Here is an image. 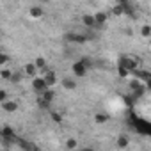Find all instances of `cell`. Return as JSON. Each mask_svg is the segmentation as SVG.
Masks as SVG:
<instances>
[{
	"label": "cell",
	"instance_id": "cell-7",
	"mask_svg": "<svg viewBox=\"0 0 151 151\" xmlns=\"http://www.w3.org/2000/svg\"><path fill=\"white\" fill-rule=\"evenodd\" d=\"M43 77H45V80H46L48 87H53V86L57 84V75H55L53 71H48V73H45Z\"/></svg>",
	"mask_w": 151,
	"mask_h": 151
},
{
	"label": "cell",
	"instance_id": "cell-3",
	"mask_svg": "<svg viewBox=\"0 0 151 151\" xmlns=\"http://www.w3.org/2000/svg\"><path fill=\"white\" fill-rule=\"evenodd\" d=\"M71 69H73V73H75V77H78V78L86 77V73H87V66H86L82 60L75 62V64H71Z\"/></svg>",
	"mask_w": 151,
	"mask_h": 151
},
{
	"label": "cell",
	"instance_id": "cell-10",
	"mask_svg": "<svg viewBox=\"0 0 151 151\" xmlns=\"http://www.w3.org/2000/svg\"><path fill=\"white\" fill-rule=\"evenodd\" d=\"M62 87L68 89V91H73L75 87H77V82L71 80V78H62Z\"/></svg>",
	"mask_w": 151,
	"mask_h": 151
},
{
	"label": "cell",
	"instance_id": "cell-11",
	"mask_svg": "<svg viewBox=\"0 0 151 151\" xmlns=\"http://www.w3.org/2000/svg\"><path fill=\"white\" fill-rule=\"evenodd\" d=\"M2 109H4L6 112H14V110L18 109V105H16L14 101H2Z\"/></svg>",
	"mask_w": 151,
	"mask_h": 151
},
{
	"label": "cell",
	"instance_id": "cell-5",
	"mask_svg": "<svg viewBox=\"0 0 151 151\" xmlns=\"http://www.w3.org/2000/svg\"><path fill=\"white\" fill-rule=\"evenodd\" d=\"M132 73L135 75L139 80H144V82H149V80H151V73L146 71V69H135V71H132Z\"/></svg>",
	"mask_w": 151,
	"mask_h": 151
},
{
	"label": "cell",
	"instance_id": "cell-23",
	"mask_svg": "<svg viewBox=\"0 0 151 151\" xmlns=\"http://www.w3.org/2000/svg\"><path fill=\"white\" fill-rule=\"evenodd\" d=\"M0 77H2L4 80H9V78L13 77V73H11L9 69H2V73H0Z\"/></svg>",
	"mask_w": 151,
	"mask_h": 151
},
{
	"label": "cell",
	"instance_id": "cell-12",
	"mask_svg": "<svg viewBox=\"0 0 151 151\" xmlns=\"http://www.w3.org/2000/svg\"><path fill=\"white\" fill-rule=\"evenodd\" d=\"M30 16L32 18H41L43 16V7H39V6H34V7H30Z\"/></svg>",
	"mask_w": 151,
	"mask_h": 151
},
{
	"label": "cell",
	"instance_id": "cell-8",
	"mask_svg": "<svg viewBox=\"0 0 151 151\" xmlns=\"http://www.w3.org/2000/svg\"><path fill=\"white\" fill-rule=\"evenodd\" d=\"M82 22H84V25L89 27V29H93V27L96 25V18H94V14H84Z\"/></svg>",
	"mask_w": 151,
	"mask_h": 151
},
{
	"label": "cell",
	"instance_id": "cell-2",
	"mask_svg": "<svg viewBox=\"0 0 151 151\" xmlns=\"http://www.w3.org/2000/svg\"><path fill=\"white\" fill-rule=\"evenodd\" d=\"M139 59H133V57H128V55H121V59H119V62L117 64H121V66H124L126 69H130V71H135L137 69V66H139Z\"/></svg>",
	"mask_w": 151,
	"mask_h": 151
},
{
	"label": "cell",
	"instance_id": "cell-6",
	"mask_svg": "<svg viewBox=\"0 0 151 151\" xmlns=\"http://www.w3.org/2000/svg\"><path fill=\"white\" fill-rule=\"evenodd\" d=\"M0 137H2V139H7V140H13L16 135H14V130H13L11 126H4L2 132H0Z\"/></svg>",
	"mask_w": 151,
	"mask_h": 151
},
{
	"label": "cell",
	"instance_id": "cell-20",
	"mask_svg": "<svg viewBox=\"0 0 151 151\" xmlns=\"http://www.w3.org/2000/svg\"><path fill=\"white\" fill-rule=\"evenodd\" d=\"M22 78H23V73H20V71H14V73H13V77H11V82L18 84V82H22Z\"/></svg>",
	"mask_w": 151,
	"mask_h": 151
},
{
	"label": "cell",
	"instance_id": "cell-4",
	"mask_svg": "<svg viewBox=\"0 0 151 151\" xmlns=\"http://www.w3.org/2000/svg\"><path fill=\"white\" fill-rule=\"evenodd\" d=\"M32 89L37 91V93H43L45 89H48V84H46L45 77H34V80H32Z\"/></svg>",
	"mask_w": 151,
	"mask_h": 151
},
{
	"label": "cell",
	"instance_id": "cell-16",
	"mask_svg": "<svg viewBox=\"0 0 151 151\" xmlns=\"http://www.w3.org/2000/svg\"><path fill=\"white\" fill-rule=\"evenodd\" d=\"M117 73H119V77H121V78H128V75H130L132 71H130V69H126L124 66L117 64Z\"/></svg>",
	"mask_w": 151,
	"mask_h": 151
},
{
	"label": "cell",
	"instance_id": "cell-21",
	"mask_svg": "<svg viewBox=\"0 0 151 151\" xmlns=\"http://www.w3.org/2000/svg\"><path fill=\"white\" fill-rule=\"evenodd\" d=\"M140 34H142V37H149V36H151V27H149V25H142Z\"/></svg>",
	"mask_w": 151,
	"mask_h": 151
},
{
	"label": "cell",
	"instance_id": "cell-18",
	"mask_svg": "<svg viewBox=\"0 0 151 151\" xmlns=\"http://www.w3.org/2000/svg\"><path fill=\"white\" fill-rule=\"evenodd\" d=\"M112 14H114V16H121V14H124V7H123V4H116V6L112 7Z\"/></svg>",
	"mask_w": 151,
	"mask_h": 151
},
{
	"label": "cell",
	"instance_id": "cell-26",
	"mask_svg": "<svg viewBox=\"0 0 151 151\" xmlns=\"http://www.w3.org/2000/svg\"><path fill=\"white\" fill-rule=\"evenodd\" d=\"M7 60H9V57H7L6 53H2V57H0V66H6Z\"/></svg>",
	"mask_w": 151,
	"mask_h": 151
},
{
	"label": "cell",
	"instance_id": "cell-19",
	"mask_svg": "<svg viewBox=\"0 0 151 151\" xmlns=\"http://www.w3.org/2000/svg\"><path fill=\"white\" fill-rule=\"evenodd\" d=\"M94 121H96L98 124H103V123H107V121H109V116H107V114H96Z\"/></svg>",
	"mask_w": 151,
	"mask_h": 151
},
{
	"label": "cell",
	"instance_id": "cell-14",
	"mask_svg": "<svg viewBox=\"0 0 151 151\" xmlns=\"http://www.w3.org/2000/svg\"><path fill=\"white\" fill-rule=\"evenodd\" d=\"M128 144H130V139L126 135H119L117 137V147H128Z\"/></svg>",
	"mask_w": 151,
	"mask_h": 151
},
{
	"label": "cell",
	"instance_id": "cell-22",
	"mask_svg": "<svg viewBox=\"0 0 151 151\" xmlns=\"http://www.w3.org/2000/svg\"><path fill=\"white\" fill-rule=\"evenodd\" d=\"M50 103H52V101H48V100H45L43 96H41V98L37 100V105H39L41 109H50Z\"/></svg>",
	"mask_w": 151,
	"mask_h": 151
},
{
	"label": "cell",
	"instance_id": "cell-9",
	"mask_svg": "<svg viewBox=\"0 0 151 151\" xmlns=\"http://www.w3.org/2000/svg\"><path fill=\"white\" fill-rule=\"evenodd\" d=\"M128 86H130V89H132V91H139V89H142V87H146V86H142V82H140V80H139L137 77H135V78H132Z\"/></svg>",
	"mask_w": 151,
	"mask_h": 151
},
{
	"label": "cell",
	"instance_id": "cell-17",
	"mask_svg": "<svg viewBox=\"0 0 151 151\" xmlns=\"http://www.w3.org/2000/svg\"><path fill=\"white\" fill-rule=\"evenodd\" d=\"M36 69H39V68L36 66V62H34V64H27V66H25V73L29 75V77H34V75H36Z\"/></svg>",
	"mask_w": 151,
	"mask_h": 151
},
{
	"label": "cell",
	"instance_id": "cell-29",
	"mask_svg": "<svg viewBox=\"0 0 151 151\" xmlns=\"http://www.w3.org/2000/svg\"><path fill=\"white\" fill-rule=\"evenodd\" d=\"M146 87H147V91L151 93V80H149V82H146Z\"/></svg>",
	"mask_w": 151,
	"mask_h": 151
},
{
	"label": "cell",
	"instance_id": "cell-24",
	"mask_svg": "<svg viewBox=\"0 0 151 151\" xmlns=\"http://www.w3.org/2000/svg\"><path fill=\"white\" fill-rule=\"evenodd\" d=\"M66 147H68V149L77 147V140H75V139H68V142H66Z\"/></svg>",
	"mask_w": 151,
	"mask_h": 151
},
{
	"label": "cell",
	"instance_id": "cell-27",
	"mask_svg": "<svg viewBox=\"0 0 151 151\" xmlns=\"http://www.w3.org/2000/svg\"><path fill=\"white\" fill-rule=\"evenodd\" d=\"M82 62H84V64L87 66V69H89V68H93V62H91V59H87V57H84V59H82Z\"/></svg>",
	"mask_w": 151,
	"mask_h": 151
},
{
	"label": "cell",
	"instance_id": "cell-25",
	"mask_svg": "<svg viewBox=\"0 0 151 151\" xmlns=\"http://www.w3.org/2000/svg\"><path fill=\"white\" fill-rule=\"evenodd\" d=\"M52 119H53L55 123H62V116L57 114V112H52Z\"/></svg>",
	"mask_w": 151,
	"mask_h": 151
},
{
	"label": "cell",
	"instance_id": "cell-15",
	"mask_svg": "<svg viewBox=\"0 0 151 151\" xmlns=\"http://www.w3.org/2000/svg\"><path fill=\"white\" fill-rule=\"evenodd\" d=\"M94 18H96V25H105V22H107V14L105 13H96L94 14Z\"/></svg>",
	"mask_w": 151,
	"mask_h": 151
},
{
	"label": "cell",
	"instance_id": "cell-1",
	"mask_svg": "<svg viewBox=\"0 0 151 151\" xmlns=\"http://www.w3.org/2000/svg\"><path fill=\"white\" fill-rule=\"evenodd\" d=\"M128 123L133 126V130H135L137 133H142V135H149V137H151V123H149V121L139 119V117H135V116H130V121H128Z\"/></svg>",
	"mask_w": 151,
	"mask_h": 151
},
{
	"label": "cell",
	"instance_id": "cell-30",
	"mask_svg": "<svg viewBox=\"0 0 151 151\" xmlns=\"http://www.w3.org/2000/svg\"><path fill=\"white\" fill-rule=\"evenodd\" d=\"M43 2H50V0H43Z\"/></svg>",
	"mask_w": 151,
	"mask_h": 151
},
{
	"label": "cell",
	"instance_id": "cell-13",
	"mask_svg": "<svg viewBox=\"0 0 151 151\" xmlns=\"http://www.w3.org/2000/svg\"><path fill=\"white\" fill-rule=\"evenodd\" d=\"M41 96H43L45 100H48V101H53V100H55V93H53L50 87H48V89H45V91L41 93Z\"/></svg>",
	"mask_w": 151,
	"mask_h": 151
},
{
	"label": "cell",
	"instance_id": "cell-28",
	"mask_svg": "<svg viewBox=\"0 0 151 151\" xmlns=\"http://www.w3.org/2000/svg\"><path fill=\"white\" fill-rule=\"evenodd\" d=\"M6 98H7V93L6 91H0V101H6Z\"/></svg>",
	"mask_w": 151,
	"mask_h": 151
}]
</instances>
